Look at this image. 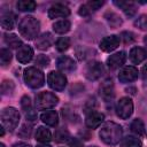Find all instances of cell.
I'll use <instances>...</instances> for the list:
<instances>
[{
    "label": "cell",
    "instance_id": "cell-1",
    "mask_svg": "<svg viewBox=\"0 0 147 147\" xmlns=\"http://www.w3.org/2000/svg\"><path fill=\"white\" fill-rule=\"evenodd\" d=\"M122 134H123V130L122 126L115 122H107L102 125L100 132H99V137L100 139L110 146L117 145L121 140H122Z\"/></svg>",
    "mask_w": 147,
    "mask_h": 147
},
{
    "label": "cell",
    "instance_id": "cell-2",
    "mask_svg": "<svg viewBox=\"0 0 147 147\" xmlns=\"http://www.w3.org/2000/svg\"><path fill=\"white\" fill-rule=\"evenodd\" d=\"M40 30V23L33 16H25L18 23V31L20 33L28 40L34 39Z\"/></svg>",
    "mask_w": 147,
    "mask_h": 147
},
{
    "label": "cell",
    "instance_id": "cell-3",
    "mask_svg": "<svg viewBox=\"0 0 147 147\" xmlns=\"http://www.w3.org/2000/svg\"><path fill=\"white\" fill-rule=\"evenodd\" d=\"M24 82L31 88H39L45 84V76L36 67H29L24 70Z\"/></svg>",
    "mask_w": 147,
    "mask_h": 147
},
{
    "label": "cell",
    "instance_id": "cell-4",
    "mask_svg": "<svg viewBox=\"0 0 147 147\" xmlns=\"http://www.w3.org/2000/svg\"><path fill=\"white\" fill-rule=\"evenodd\" d=\"M20 122V113L14 107H7L1 111V123L2 126L9 132L14 131Z\"/></svg>",
    "mask_w": 147,
    "mask_h": 147
},
{
    "label": "cell",
    "instance_id": "cell-5",
    "mask_svg": "<svg viewBox=\"0 0 147 147\" xmlns=\"http://www.w3.org/2000/svg\"><path fill=\"white\" fill-rule=\"evenodd\" d=\"M57 103H59V98L52 92H40L36 96V107L39 110L53 108Z\"/></svg>",
    "mask_w": 147,
    "mask_h": 147
},
{
    "label": "cell",
    "instance_id": "cell-6",
    "mask_svg": "<svg viewBox=\"0 0 147 147\" xmlns=\"http://www.w3.org/2000/svg\"><path fill=\"white\" fill-rule=\"evenodd\" d=\"M133 113V102L130 98L124 96L119 99L116 106V114L122 119H127Z\"/></svg>",
    "mask_w": 147,
    "mask_h": 147
},
{
    "label": "cell",
    "instance_id": "cell-7",
    "mask_svg": "<svg viewBox=\"0 0 147 147\" xmlns=\"http://www.w3.org/2000/svg\"><path fill=\"white\" fill-rule=\"evenodd\" d=\"M47 82H48V85L52 90L59 91V92L63 91L65 85H67L65 76L59 71H51L47 76Z\"/></svg>",
    "mask_w": 147,
    "mask_h": 147
},
{
    "label": "cell",
    "instance_id": "cell-8",
    "mask_svg": "<svg viewBox=\"0 0 147 147\" xmlns=\"http://www.w3.org/2000/svg\"><path fill=\"white\" fill-rule=\"evenodd\" d=\"M103 74V65L101 62L91 61L85 67V77L88 80H96Z\"/></svg>",
    "mask_w": 147,
    "mask_h": 147
},
{
    "label": "cell",
    "instance_id": "cell-9",
    "mask_svg": "<svg viewBox=\"0 0 147 147\" xmlns=\"http://www.w3.org/2000/svg\"><path fill=\"white\" fill-rule=\"evenodd\" d=\"M138 69L132 67V65H127V67H124L119 74H118V79L121 83H131V82H134L137 78H138Z\"/></svg>",
    "mask_w": 147,
    "mask_h": 147
},
{
    "label": "cell",
    "instance_id": "cell-10",
    "mask_svg": "<svg viewBox=\"0 0 147 147\" xmlns=\"http://www.w3.org/2000/svg\"><path fill=\"white\" fill-rule=\"evenodd\" d=\"M119 46V37L116 34L107 36L100 41V48L103 52H113Z\"/></svg>",
    "mask_w": 147,
    "mask_h": 147
},
{
    "label": "cell",
    "instance_id": "cell-11",
    "mask_svg": "<svg viewBox=\"0 0 147 147\" xmlns=\"http://www.w3.org/2000/svg\"><path fill=\"white\" fill-rule=\"evenodd\" d=\"M56 67H57V69H59L60 71H62V72H72V71H75L76 68H77L76 62H75L71 57L65 56V55L60 56V57L57 59V61H56Z\"/></svg>",
    "mask_w": 147,
    "mask_h": 147
},
{
    "label": "cell",
    "instance_id": "cell-12",
    "mask_svg": "<svg viewBox=\"0 0 147 147\" xmlns=\"http://www.w3.org/2000/svg\"><path fill=\"white\" fill-rule=\"evenodd\" d=\"M103 119H105V115L102 113H99V111H90L86 115L85 124L90 129H96V127H99L101 125V123L103 122Z\"/></svg>",
    "mask_w": 147,
    "mask_h": 147
},
{
    "label": "cell",
    "instance_id": "cell-13",
    "mask_svg": "<svg viewBox=\"0 0 147 147\" xmlns=\"http://www.w3.org/2000/svg\"><path fill=\"white\" fill-rule=\"evenodd\" d=\"M69 15H70V9L62 3H55L48 9V17L49 18L67 17Z\"/></svg>",
    "mask_w": 147,
    "mask_h": 147
},
{
    "label": "cell",
    "instance_id": "cell-14",
    "mask_svg": "<svg viewBox=\"0 0 147 147\" xmlns=\"http://www.w3.org/2000/svg\"><path fill=\"white\" fill-rule=\"evenodd\" d=\"M125 60H126V53L121 51L118 53H115V54L110 55L107 59V65H108V68L114 70V69H117L121 65H123L125 63Z\"/></svg>",
    "mask_w": 147,
    "mask_h": 147
},
{
    "label": "cell",
    "instance_id": "cell-15",
    "mask_svg": "<svg viewBox=\"0 0 147 147\" xmlns=\"http://www.w3.org/2000/svg\"><path fill=\"white\" fill-rule=\"evenodd\" d=\"M21 107L24 111V115L26 117V119L29 121H34L37 118V115L32 108V105H31V100L28 95H23L22 99H21Z\"/></svg>",
    "mask_w": 147,
    "mask_h": 147
},
{
    "label": "cell",
    "instance_id": "cell-16",
    "mask_svg": "<svg viewBox=\"0 0 147 147\" xmlns=\"http://www.w3.org/2000/svg\"><path fill=\"white\" fill-rule=\"evenodd\" d=\"M53 42H54V38H53L52 33H49V32H45L36 39V46H37V48H39L41 51L49 48L53 45Z\"/></svg>",
    "mask_w": 147,
    "mask_h": 147
},
{
    "label": "cell",
    "instance_id": "cell-17",
    "mask_svg": "<svg viewBox=\"0 0 147 147\" xmlns=\"http://www.w3.org/2000/svg\"><path fill=\"white\" fill-rule=\"evenodd\" d=\"M32 56H33V49L28 45H23L22 47H20L17 49L16 57H17L18 62H21V63L30 62L32 60Z\"/></svg>",
    "mask_w": 147,
    "mask_h": 147
},
{
    "label": "cell",
    "instance_id": "cell-18",
    "mask_svg": "<svg viewBox=\"0 0 147 147\" xmlns=\"http://www.w3.org/2000/svg\"><path fill=\"white\" fill-rule=\"evenodd\" d=\"M130 60L138 64V63H141L142 61H145L147 59V49L142 48V47H133L131 51H130Z\"/></svg>",
    "mask_w": 147,
    "mask_h": 147
},
{
    "label": "cell",
    "instance_id": "cell-19",
    "mask_svg": "<svg viewBox=\"0 0 147 147\" xmlns=\"http://www.w3.org/2000/svg\"><path fill=\"white\" fill-rule=\"evenodd\" d=\"M100 94L106 101L113 99L115 93H114V84L111 79H107L106 82L102 83V85L100 86Z\"/></svg>",
    "mask_w": 147,
    "mask_h": 147
},
{
    "label": "cell",
    "instance_id": "cell-20",
    "mask_svg": "<svg viewBox=\"0 0 147 147\" xmlns=\"http://www.w3.org/2000/svg\"><path fill=\"white\" fill-rule=\"evenodd\" d=\"M41 121L49 126H56L59 123V115L55 110H47L40 115Z\"/></svg>",
    "mask_w": 147,
    "mask_h": 147
},
{
    "label": "cell",
    "instance_id": "cell-21",
    "mask_svg": "<svg viewBox=\"0 0 147 147\" xmlns=\"http://www.w3.org/2000/svg\"><path fill=\"white\" fill-rule=\"evenodd\" d=\"M114 3L117 7L122 8L123 11L125 13V15L129 16V17H133L136 15V13H137V7L131 1H115Z\"/></svg>",
    "mask_w": 147,
    "mask_h": 147
},
{
    "label": "cell",
    "instance_id": "cell-22",
    "mask_svg": "<svg viewBox=\"0 0 147 147\" xmlns=\"http://www.w3.org/2000/svg\"><path fill=\"white\" fill-rule=\"evenodd\" d=\"M52 139V133L48 129L44 127V126H39L36 131V140H38L39 142L46 144L48 141H51Z\"/></svg>",
    "mask_w": 147,
    "mask_h": 147
},
{
    "label": "cell",
    "instance_id": "cell-23",
    "mask_svg": "<svg viewBox=\"0 0 147 147\" xmlns=\"http://www.w3.org/2000/svg\"><path fill=\"white\" fill-rule=\"evenodd\" d=\"M121 147H142V141L133 136H126L119 141Z\"/></svg>",
    "mask_w": 147,
    "mask_h": 147
},
{
    "label": "cell",
    "instance_id": "cell-24",
    "mask_svg": "<svg viewBox=\"0 0 147 147\" xmlns=\"http://www.w3.org/2000/svg\"><path fill=\"white\" fill-rule=\"evenodd\" d=\"M15 16L9 13V11H6V13H2L1 14V26L6 30H11L14 28V20Z\"/></svg>",
    "mask_w": 147,
    "mask_h": 147
},
{
    "label": "cell",
    "instance_id": "cell-25",
    "mask_svg": "<svg viewBox=\"0 0 147 147\" xmlns=\"http://www.w3.org/2000/svg\"><path fill=\"white\" fill-rule=\"evenodd\" d=\"M71 28V23L68 20H61L53 24V30L56 33H67Z\"/></svg>",
    "mask_w": 147,
    "mask_h": 147
},
{
    "label": "cell",
    "instance_id": "cell-26",
    "mask_svg": "<svg viewBox=\"0 0 147 147\" xmlns=\"http://www.w3.org/2000/svg\"><path fill=\"white\" fill-rule=\"evenodd\" d=\"M5 42L10 48H20L22 47V40L14 33H6L5 34Z\"/></svg>",
    "mask_w": 147,
    "mask_h": 147
},
{
    "label": "cell",
    "instance_id": "cell-27",
    "mask_svg": "<svg viewBox=\"0 0 147 147\" xmlns=\"http://www.w3.org/2000/svg\"><path fill=\"white\" fill-rule=\"evenodd\" d=\"M37 7V3L32 0H20L17 2V9L21 11H32Z\"/></svg>",
    "mask_w": 147,
    "mask_h": 147
},
{
    "label": "cell",
    "instance_id": "cell-28",
    "mask_svg": "<svg viewBox=\"0 0 147 147\" xmlns=\"http://www.w3.org/2000/svg\"><path fill=\"white\" fill-rule=\"evenodd\" d=\"M130 127H131L132 132H134L138 136H144V133H145V125H144V123H142L141 119H138L137 118V119L132 121Z\"/></svg>",
    "mask_w": 147,
    "mask_h": 147
},
{
    "label": "cell",
    "instance_id": "cell-29",
    "mask_svg": "<svg viewBox=\"0 0 147 147\" xmlns=\"http://www.w3.org/2000/svg\"><path fill=\"white\" fill-rule=\"evenodd\" d=\"M69 46H70V39H69L68 37H61V38H59V39L56 40V42H55V47H56V49L60 51V52L67 51V49L69 48Z\"/></svg>",
    "mask_w": 147,
    "mask_h": 147
},
{
    "label": "cell",
    "instance_id": "cell-30",
    "mask_svg": "<svg viewBox=\"0 0 147 147\" xmlns=\"http://www.w3.org/2000/svg\"><path fill=\"white\" fill-rule=\"evenodd\" d=\"M11 61V53L9 49L7 48H2L0 51V62L2 67H6L9 64V62Z\"/></svg>",
    "mask_w": 147,
    "mask_h": 147
},
{
    "label": "cell",
    "instance_id": "cell-31",
    "mask_svg": "<svg viewBox=\"0 0 147 147\" xmlns=\"http://www.w3.org/2000/svg\"><path fill=\"white\" fill-rule=\"evenodd\" d=\"M69 138H70V134H69V132L64 127H61V129L56 130V132H55V140L56 141H59V142L68 141Z\"/></svg>",
    "mask_w": 147,
    "mask_h": 147
},
{
    "label": "cell",
    "instance_id": "cell-32",
    "mask_svg": "<svg viewBox=\"0 0 147 147\" xmlns=\"http://www.w3.org/2000/svg\"><path fill=\"white\" fill-rule=\"evenodd\" d=\"M106 18H107V21L109 22V24H110L111 26H114V28H116V26H118V25L122 24L121 17H119L117 14H115V13H107V14H106Z\"/></svg>",
    "mask_w": 147,
    "mask_h": 147
},
{
    "label": "cell",
    "instance_id": "cell-33",
    "mask_svg": "<svg viewBox=\"0 0 147 147\" xmlns=\"http://www.w3.org/2000/svg\"><path fill=\"white\" fill-rule=\"evenodd\" d=\"M31 132H32V126H31V124L25 123V124H23L22 127L20 129V131H18V136L22 137V138H30Z\"/></svg>",
    "mask_w": 147,
    "mask_h": 147
},
{
    "label": "cell",
    "instance_id": "cell-34",
    "mask_svg": "<svg viewBox=\"0 0 147 147\" xmlns=\"http://www.w3.org/2000/svg\"><path fill=\"white\" fill-rule=\"evenodd\" d=\"M14 90V83L11 80H3L1 84V92L2 94H9Z\"/></svg>",
    "mask_w": 147,
    "mask_h": 147
},
{
    "label": "cell",
    "instance_id": "cell-35",
    "mask_svg": "<svg viewBox=\"0 0 147 147\" xmlns=\"http://www.w3.org/2000/svg\"><path fill=\"white\" fill-rule=\"evenodd\" d=\"M36 64L37 65H39V67H42V68H46V67H48V64H49V57L48 56H46V55H44V54H40V55H38L37 57H36Z\"/></svg>",
    "mask_w": 147,
    "mask_h": 147
},
{
    "label": "cell",
    "instance_id": "cell-36",
    "mask_svg": "<svg viewBox=\"0 0 147 147\" xmlns=\"http://www.w3.org/2000/svg\"><path fill=\"white\" fill-rule=\"evenodd\" d=\"M134 25L138 26L141 30H146L147 29V16L146 15H141L139 18H137V21L134 22Z\"/></svg>",
    "mask_w": 147,
    "mask_h": 147
},
{
    "label": "cell",
    "instance_id": "cell-37",
    "mask_svg": "<svg viewBox=\"0 0 147 147\" xmlns=\"http://www.w3.org/2000/svg\"><path fill=\"white\" fill-rule=\"evenodd\" d=\"M103 3H105L103 1H88V2L85 3V5H86V7L88 8V10L92 13V11L98 10L100 7H102Z\"/></svg>",
    "mask_w": 147,
    "mask_h": 147
},
{
    "label": "cell",
    "instance_id": "cell-38",
    "mask_svg": "<svg viewBox=\"0 0 147 147\" xmlns=\"http://www.w3.org/2000/svg\"><path fill=\"white\" fill-rule=\"evenodd\" d=\"M122 37L124 38V41L127 44V42H132L134 40V34L132 32H127V31H124L122 32Z\"/></svg>",
    "mask_w": 147,
    "mask_h": 147
},
{
    "label": "cell",
    "instance_id": "cell-39",
    "mask_svg": "<svg viewBox=\"0 0 147 147\" xmlns=\"http://www.w3.org/2000/svg\"><path fill=\"white\" fill-rule=\"evenodd\" d=\"M78 14H79L80 16H87V15H90V14H91V11H90V10H88V8L86 7V5H83V6H80V7H79Z\"/></svg>",
    "mask_w": 147,
    "mask_h": 147
},
{
    "label": "cell",
    "instance_id": "cell-40",
    "mask_svg": "<svg viewBox=\"0 0 147 147\" xmlns=\"http://www.w3.org/2000/svg\"><path fill=\"white\" fill-rule=\"evenodd\" d=\"M69 145H70V147H83V144L77 138H71L69 141Z\"/></svg>",
    "mask_w": 147,
    "mask_h": 147
},
{
    "label": "cell",
    "instance_id": "cell-41",
    "mask_svg": "<svg viewBox=\"0 0 147 147\" xmlns=\"http://www.w3.org/2000/svg\"><path fill=\"white\" fill-rule=\"evenodd\" d=\"M141 76L144 79H147V64H145L141 69Z\"/></svg>",
    "mask_w": 147,
    "mask_h": 147
},
{
    "label": "cell",
    "instance_id": "cell-42",
    "mask_svg": "<svg viewBox=\"0 0 147 147\" xmlns=\"http://www.w3.org/2000/svg\"><path fill=\"white\" fill-rule=\"evenodd\" d=\"M13 147H31V146L28 144H24V142H18V144L13 145Z\"/></svg>",
    "mask_w": 147,
    "mask_h": 147
},
{
    "label": "cell",
    "instance_id": "cell-43",
    "mask_svg": "<svg viewBox=\"0 0 147 147\" xmlns=\"http://www.w3.org/2000/svg\"><path fill=\"white\" fill-rule=\"evenodd\" d=\"M126 91H127V92L130 91V93H131V94H136V88H134V87H131V88H127Z\"/></svg>",
    "mask_w": 147,
    "mask_h": 147
},
{
    "label": "cell",
    "instance_id": "cell-44",
    "mask_svg": "<svg viewBox=\"0 0 147 147\" xmlns=\"http://www.w3.org/2000/svg\"><path fill=\"white\" fill-rule=\"evenodd\" d=\"M0 129H1V130H0V136H3V133H5V127H3V126H1Z\"/></svg>",
    "mask_w": 147,
    "mask_h": 147
},
{
    "label": "cell",
    "instance_id": "cell-45",
    "mask_svg": "<svg viewBox=\"0 0 147 147\" xmlns=\"http://www.w3.org/2000/svg\"><path fill=\"white\" fill-rule=\"evenodd\" d=\"M37 147H51V146L46 145V144H41V145H37Z\"/></svg>",
    "mask_w": 147,
    "mask_h": 147
},
{
    "label": "cell",
    "instance_id": "cell-46",
    "mask_svg": "<svg viewBox=\"0 0 147 147\" xmlns=\"http://www.w3.org/2000/svg\"><path fill=\"white\" fill-rule=\"evenodd\" d=\"M0 147H5V145L3 144H0Z\"/></svg>",
    "mask_w": 147,
    "mask_h": 147
},
{
    "label": "cell",
    "instance_id": "cell-47",
    "mask_svg": "<svg viewBox=\"0 0 147 147\" xmlns=\"http://www.w3.org/2000/svg\"><path fill=\"white\" fill-rule=\"evenodd\" d=\"M90 147H96V146H90Z\"/></svg>",
    "mask_w": 147,
    "mask_h": 147
}]
</instances>
